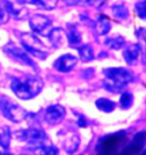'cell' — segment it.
Returning a JSON list of instances; mask_svg holds the SVG:
<instances>
[{"instance_id": "cell-1", "label": "cell", "mask_w": 146, "mask_h": 155, "mask_svg": "<svg viewBox=\"0 0 146 155\" xmlns=\"http://www.w3.org/2000/svg\"><path fill=\"white\" fill-rule=\"evenodd\" d=\"M44 86L41 78L34 74H24L22 77H15L10 81V89L23 101L32 99L39 95Z\"/></svg>"}, {"instance_id": "cell-2", "label": "cell", "mask_w": 146, "mask_h": 155, "mask_svg": "<svg viewBox=\"0 0 146 155\" xmlns=\"http://www.w3.org/2000/svg\"><path fill=\"white\" fill-rule=\"evenodd\" d=\"M104 88L111 92H121L128 83L132 81V73L123 68H108L103 70Z\"/></svg>"}, {"instance_id": "cell-3", "label": "cell", "mask_w": 146, "mask_h": 155, "mask_svg": "<svg viewBox=\"0 0 146 155\" xmlns=\"http://www.w3.org/2000/svg\"><path fill=\"white\" fill-rule=\"evenodd\" d=\"M14 136L17 138V140L26 143L30 148L33 150H39L44 145L51 143L44 129L38 127H32L29 129H20L15 131Z\"/></svg>"}, {"instance_id": "cell-4", "label": "cell", "mask_w": 146, "mask_h": 155, "mask_svg": "<svg viewBox=\"0 0 146 155\" xmlns=\"http://www.w3.org/2000/svg\"><path fill=\"white\" fill-rule=\"evenodd\" d=\"M20 41L25 51H28L31 56L42 61L49 56V49L41 42V40L34 33H30V32L21 33Z\"/></svg>"}, {"instance_id": "cell-5", "label": "cell", "mask_w": 146, "mask_h": 155, "mask_svg": "<svg viewBox=\"0 0 146 155\" xmlns=\"http://www.w3.org/2000/svg\"><path fill=\"white\" fill-rule=\"evenodd\" d=\"M0 111L6 119L15 123L24 121L29 116L26 110L7 96H0Z\"/></svg>"}, {"instance_id": "cell-6", "label": "cell", "mask_w": 146, "mask_h": 155, "mask_svg": "<svg viewBox=\"0 0 146 155\" xmlns=\"http://www.w3.org/2000/svg\"><path fill=\"white\" fill-rule=\"evenodd\" d=\"M4 53L6 55H8L12 59H14L15 62L20 64H23L25 66H29V68H32L34 71H38V68H37V64L34 63V61L30 57L28 53L23 50L22 48L17 47L16 45H14L13 42H8V44L4 46Z\"/></svg>"}, {"instance_id": "cell-7", "label": "cell", "mask_w": 146, "mask_h": 155, "mask_svg": "<svg viewBox=\"0 0 146 155\" xmlns=\"http://www.w3.org/2000/svg\"><path fill=\"white\" fill-rule=\"evenodd\" d=\"M30 28L32 29L34 33L41 34L47 37L51 31V21L49 17L42 14H34L30 17L29 21Z\"/></svg>"}, {"instance_id": "cell-8", "label": "cell", "mask_w": 146, "mask_h": 155, "mask_svg": "<svg viewBox=\"0 0 146 155\" xmlns=\"http://www.w3.org/2000/svg\"><path fill=\"white\" fill-rule=\"evenodd\" d=\"M65 115H66V110L59 104L50 105L45 110V120L51 126L61 123Z\"/></svg>"}, {"instance_id": "cell-9", "label": "cell", "mask_w": 146, "mask_h": 155, "mask_svg": "<svg viewBox=\"0 0 146 155\" xmlns=\"http://www.w3.org/2000/svg\"><path fill=\"white\" fill-rule=\"evenodd\" d=\"M78 63V58L75 57L72 54H65L59 56L55 62H54L53 66L56 71L62 73L71 72L73 68H75V65Z\"/></svg>"}, {"instance_id": "cell-10", "label": "cell", "mask_w": 146, "mask_h": 155, "mask_svg": "<svg viewBox=\"0 0 146 155\" xmlns=\"http://www.w3.org/2000/svg\"><path fill=\"white\" fill-rule=\"evenodd\" d=\"M139 54H141V46L138 44H134L124 48L122 56L128 65H134V64H136L137 59L139 57Z\"/></svg>"}, {"instance_id": "cell-11", "label": "cell", "mask_w": 146, "mask_h": 155, "mask_svg": "<svg viewBox=\"0 0 146 155\" xmlns=\"http://www.w3.org/2000/svg\"><path fill=\"white\" fill-rule=\"evenodd\" d=\"M79 145H80V138L75 132H71L70 135H68L64 138L63 147L68 154L75 153L79 148Z\"/></svg>"}, {"instance_id": "cell-12", "label": "cell", "mask_w": 146, "mask_h": 155, "mask_svg": "<svg viewBox=\"0 0 146 155\" xmlns=\"http://www.w3.org/2000/svg\"><path fill=\"white\" fill-rule=\"evenodd\" d=\"M68 42L71 47H75L78 48L80 44H81V34L79 32L75 25L73 24H68Z\"/></svg>"}, {"instance_id": "cell-13", "label": "cell", "mask_w": 146, "mask_h": 155, "mask_svg": "<svg viewBox=\"0 0 146 155\" xmlns=\"http://www.w3.org/2000/svg\"><path fill=\"white\" fill-rule=\"evenodd\" d=\"M48 39L50 45L54 48H58L63 45V39H64V30L63 29H51V31L48 33Z\"/></svg>"}, {"instance_id": "cell-14", "label": "cell", "mask_w": 146, "mask_h": 155, "mask_svg": "<svg viewBox=\"0 0 146 155\" xmlns=\"http://www.w3.org/2000/svg\"><path fill=\"white\" fill-rule=\"evenodd\" d=\"M95 29H96V32L99 35H105L111 30V22L105 16L99 15L97 21H96V23H95Z\"/></svg>"}, {"instance_id": "cell-15", "label": "cell", "mask_w": 146, "mask_h": 155, "mask_svg": "<svg viewBox=\"0 0 146 155\" xmlns=\"http://www.w3.org/2000/svg\"><path fill=\"white\" fill-rule=\"evenodd\" d=\"M79 53V56H80V59L85 62V63H88V62H91L94 58H95V55H94V50L91 48L90 45H81L77 48Z\"/></svg>"}, {"instance_id": "cell-16", "label": "cell", "mask_w": 146, "mask_h": 155, "mask_svg": "<svg viewBox=\"0 0 146 155\" xmlns=\"http://www.w3.org/2000/svg\"><path fill=\"white\" fill-rule=\"evenodd\" d=\"M112 13L113 16L118 19H127L129 17V10L127 8V6L123 2H118L115 5L112 6Z\"/></svg>"}, {"instance_id": "cell-17", "label": "cell", "mask_w": 146, "mask_h": 155, "mask_svg": "<svg viewBox=\"0 0 146 155\" xmlns=\"http://www.w3.org/2000/svg\"><path fill=\"white\" fill-rule=\"evenodd\" d=\"M105 46H107L108 48L114 49V50H119L124 47L126 45V40L121 35H117V37H111V38H106V40L104 41Z\"/></svg>"}, {"instance_id": "cell-18", "label": "cell", "mask_w": 146, "mask_h": 155, "mask_svg": "<svg viewBox=\"0 0 146 155\" xmlns=\"http://www.w3.org/2000/svg\"><path fill=\"white\" fill-rule=\"evenodd\" d=\"M95 104L99 111L105 112V113H110V112L114 111V108H115V103L108 98H98L95 102Z\"/></svg>"}, {"instance_id": "cell-19", "label": "cell", "mask_w": 146, "mask_h": 155, "mask_svg": "<svg viewBox=\"0 0 146 155\" xmlns=\"http://www.w3.org/2000/svg\"><path fill=\"white\" fill-rule=\"evenodd\" d=\"M12 140V131L8 127H0V146L8 150Z\"/></svg>"}, {"instance_id": "cell-20", "label": "cell", "mask_w": 146, "mask_h": 155, "mask_svg": "<svg viewBox=\"0 0 146 155\" xmlns=\"http://www.w3.org/2000/svg\"><path fill=\"white\" fill-rule=\"evenodd\" d=\"M31 4L38 6L40 8H44V9L50 10L56 8L58 0H29Z\"/></svg>"}, {"instance_id": "cell-21", "label": "cell", "mask_w": 146, "mask_h": 155, "mask_svg": "<svg viewBox=\"0 0 146 155\" xmlns=\"http://www.w3.org/2000/svg\"><path fill=\"white\" fill-rule=\"evenodd\" d=\"M132 102H134V97L130 92H122L121 97H120V107L122 110H127L132 105Z\"/></svg>"}, {"instance_id": "cell-22", "label": "cell", "mask_w": 146, "mask_h": 155, "mask_svg": "<svg viewBox=\"0 0 146 155\" xmlns=\"http://www.w3.org/2000/svg\"><path fill=\"white\" fill-rule=\"evenodd\" d=\"M38 152L40 155H58V148L54 146L51 143L44 145Z\"/></svg>"}, {"instance_id": "cell-23", "label": "cell", "mask_w": 146, "mask_h": 155, "mask_svg": "<svg viewBox=\"0 0 146 155\" xmlns=\"http://www.w3.org/2000/svg\"><path fill=\"white\" fill-rule=\"evenodd\" d=\"M135 12L141 19H146V0H141L135 5Z\"/></svg>"}, {"instance_id": "cell-24", "label": "cell", "mask_w": 146, "mask_h": 155, "mask_svg": "<svg viewBox=\"0 0 146 155\" xmlns=\"http://www.w3.org/2000/svg\"><path fill=\"white\" fill-rule=\"evenodd\" d=\"M10 17V14L8 9H7V6H6L5 1L1 0L0 2V24H5L8 22V19Z\"/></svg>"}, {"instance_id": "cell-25", "label": "cell", "mask_w": 146, "mask_h": 155, "mask_svg": "<svg viewBox=\"0 0 146 155\" xmlns=\"http://www.w3.org/2000/svg\"><path fill=\"white\" fill-rule=\"evenodd\" d=\"M136 33H137V35H138V37H139V38L146 44V28H141V29H138Z\"/></svg>"}, {"instance_id": "cell-26", "label": "cell", "mask_w": 146, "mask_h": 155, "mask_svg": "<svg viewBox=\"0 0 146 155\" xmlns=\"http://www.w3.org/2000/svg\"><path fill=\"white\" fill-rule=\"evenodd\" d=\"M65 2H66V5L74 6V5H77V4H79L80 0H65Z\"/></svg>"}, {"instance_id": "cell-27", "label": "cell", "mask_w": 146, "mask_h": 155, "mask_svg": "<svg viewBox=\"0 0 146 155\" xmlns=\"http://www.w3.org/2000/svg\"><path fill=\"white\" fill-rule=\"evenodd\" d=\"M29 0H15V2L16 4H18V5H24V4H26Z\"/></svg>"}]
</instances>
